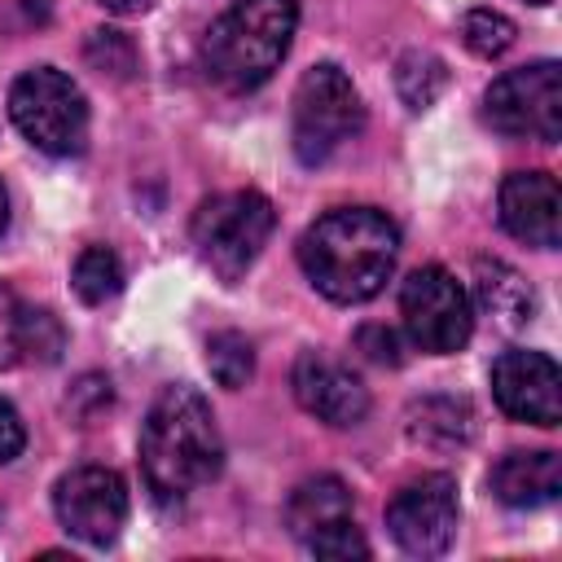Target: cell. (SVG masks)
Segmentation results:
<instances>
[{"label": "cell", "instance_id": "cell-20", "mask_svg": "<svg viewBox=\"0 0 562 562\" xmlns=\"http://www.w3.org/2000/svg\"><path fill=\"white\" fill-rule=\"evenodd\" d=\"M206 369H211V378L220 386L237 391L255 373V351H250V342L237 329H220V334L206 338Z\"/></svg>", "mask_w": 562, "mask_h": 562}, {"label": "cell", "instance_id": "cell-27", "mask_svg": "<svg viewBox=\"0 0 562 562\" xmlns=\"http://www.w3.org/2000/svg\"><path fill=\"white\" fill-rule=\"evenodd\" d=\"M22 443H26L22 417H18V408H13L9 400H0V465L13 461V457L22 452Z\"/></svg>", "mask_w": 562, "mask_h": 562}, {"label": "cell", "instance_id": "cell-2", "mask_svg": "<svg viewBox=\"0 0 562 562\" xmlns=\"http://www.w3.org/2000/svg\"><path fill=\"white\" fill-rule=\"evenodd\" d=\"M224 465L211 404L193 386H167L140 426V470L158 501H184Z\"/></svg>", "mask_w": 562, "mask_h": 562}, {"label": "cell", "instance_id": "cell-10", "mask_svg": "<svg viewBox=\"0 0 562 562\" xmlns=\"http://www.w3.org/2000/svg\"><path fill=\"white\" fill-rule=\"evenodd\" d=\"M61 527L83 544H110L119 527L127 522V487L105 465H79L70 470L53 492Z\"/></svg>", "mask_w": 562, "mask_h": 562}, {"label": "cell", "instance_id": "cell-24", "mask_svg": "<svg viewBox=\"0 0 562 562\" xmlns=\"http://www.w3.org/2000/svg\"><path fill=\"white\" fill-rule=\"evenodd\" d=\"M88 61L101 70V75H114V79H127L136 70V48L123 31H92L88 35Z\"/></svg>", "mask_w": 562, "mask_h": 562}, {"label": "cell", "instance_id": "cell-5", "mask_svg": "<svg viewBox=\"0 0 562 562\" xmlns=\"http://www.w3.org/2000/svg\"><path fill=\"white\" fill-rule=\"evenodd\" d=\"M360 123H364V105L342 66L321 61V66L303 70V79L294 88V123H290L299 162H307V167L325 162L342 140H351L360 132Z\"/></svg>", "mask_w": 562, "mask_h": 562}, {"label": "cell", "instance_id": "cell-14", "mask_svg": "<svg viewBox=\"0 0 562 562\" xmlns=\"http://www.w3.org/2000/svg\"><path fill=\"white\" fill-rule=\"evenodd\" d=\"M487 483H492L496 501H505L514 509H536V505H549L562 492V461L549 448H540V452H505L492 465Z\"/></svg>", "mask_w": 562, "mask_h": 562}, {"label": "cell", "instance_id": "cell-29", "mask_svg": "<svg viewBox=\"0 0 562 562\" xmlns=\"http://www.w3.org/2000/svg\"><path fill=\"white\" fill-rule=\"evenodd\" d=\"M4 224H9V198H4V184H0V233H4Z\"/></svg>", "mask_w": 562, "mask_h": 562}, {"label": "cell", "instance_id": "cell-7", "mask_svg": "<svg viewBox=\"0 0 562 562\" xmlns=\"http://www.w3.org/2000/svg\"><path fill=\"white\" fill-rule=\"evenodd\" d=\"M483 114L501 136L553 145L562 136V70H558V61H531V66L505 70L487 88Z\"/></svg>", "mask_w": 562, "mask_h": 562}, {"label": "cell", "instance_id": "cell-30", "mask_svg": "<svg viewBox=\"0 0 562 562\" xmlns=\"http://www.w3.org/2000/svg\"><path fill=\"white\" fill-rule=\"evenodd\" d=\"M531 4H553V0H531Z\"/></svg>", "mask_w": 562, "mask_h": 562}, {"label": "cell", "instance_id": "cell-16", "mask_svg": "<svg viewBox=\"0 0 562 562\" xmlns=\"http://www.w3.org/2000/svg\"><path fill=\"white\" fill-rule=\"evenodd\" d=\"M474 290H479L483 312H492L501 329H522L531 321V307H536L531 303V290H527V281L509 263L479 259L474 263Z\"/></svg>", "mask_w": 562, "mask_h": 562}, {"label": "cell", "instance_id": "cell-26", "mask_svg": "<svg viewBox=\"0 0 562 562\" xmlns=\"http://www.w3.org/2000/svg\"><path fill=\"white\" fill-rule=\"evenodd\" d=\"M356 347L373 360V364H400L404 360V347H400V334L395 329H386V325H364L360 334H356Z\"/></svg>", "mask_w": 562, "mask_h": 562}, {"label": "cell", "instance_id": "cell-4", "mask_svg": "<svg viewBox=\"0 0 562 562\" xmlns=\"http://www.w3.org/2000/svg\"><path fill=\"white\" fill-rule=\"evenodd\" d=\"M272 224H277V211L263 193L255 189H233V193H215L198 206L193 215V246H198V259L224 277V281H237L263 250V241L272 237Z\"/></svg>", "mask_w": 562, "mask_h": 562}, {"label": "cell", "instance_id": "cell-11", "mask_svg": "<svg viewBox=\"0 0 562 562\" xmlns=\"http://www.w3.org/2000/svg\"><path fill=\"white\" fill-rule=\"evenodd\" d=\"M492 395L518 422L531 426L562 422V373L544 351H505L492 364Z\"/></svg>", "mask_w": 562, "mask_h": 562}, {"label": "cell", "instance_id": "cell-3", "mask_svg": "<svg viewBox=\"0 0 562 562\" xmlns=\"http://www.w3.org/2000/svg\"><path fill=\"white\" fill-rule=\"evenodd\" d=\"M294 26H299L294 0H237L206 31L202 53L211 79L224 83L228 92L259 88L290 53Z\"/></svg>", "mask_w": 562, "mask_h": 562}, {"label": "cell", "instance_id": "cell-8", "mask_svg": "<svg viewBox=\"0 0 562 562\" xmlns=\"http://www.w3.org/2000/svg\"><path fill=\"white\" fill-rule=\"evenodd\" d=\"M400 316H404L408 338L430 356L461 351L474 329V307H470L465 285L439 263L408 272L400 290Z\"/></svg>", "mask_w": 562, "mask_h": 562}, {"label": "cell", "instance_id": "cell-21", "mask_svg": "<svg viewBox=\"0 0 562 562\" xmlns=\"http://www.w3.org/2000/svg\"><path fill=\"white\" fill-rule=\"evenodd\" d=\"M514 35H518L514 22L505 13H496V9H470L461 18V40H465V48L474 57H501L514 44Z\"/></svg>", "mask_w": 562, "mask_h": 562}, {"label": "cell", "instance_id": "cell-22", "mask_svg": "<svg viewBox=\"0 0 562 562\" xmlns=\"http://www.w3.org/2000/svg\"><path fill=\"white\" fill-rule=\"evenodd\" d=\"M61 325L53 312H35V307H22V356L40 360V364H53L61 356Z\"/></svg>", "mask_w": 562, "mask_h": 562}, {"label": "cell", "instance_id": "cell-19", "mask_svg": "<svg viewBox=\"0 0 562 562\" xmlns=\"http://www.w3.org/2000/svg\"><path fill=\"white\" fill-rule=\"evenodd\" d=\"M70 281H75V294L97 307V303H105L123 290V263L110 246H88V250H79Z\"/></svg>", "mask_w": 562, "mask_h": 562}, {"label": "cell", "instance_id": "cell-23", "mask_svg": "<svg viewBox=\"0 0 562 562\" xmlns=\"http://www.w3.org/2000/svg\"><path fill=\"white\" fill-rule=\"evenodd\" d=\"M316 558H329V562H347V558H369V544H364V536H360V527H356V518H338V522H329V527H321L316 536H307L303 540Z\"/></svg>", "mask_w": 562, "mask_h": 562}, {"label": "cell", "instance_id": "cell-25", "mask_svg": "<svg viewBox=\"0 0 562 562\" xmlns=\"http://www.w3.org/2000/svg\"><path fill=\"white\" fill-rule=\"evenodd\" d=\"M22 360V303L9 285H0V369Z\"/></svg>", "mask_w": 562, "mask_h": 562}, {"label": "cell", "instance_id": "cell-15", "mask_svg": "<svg viewBox=\"0 0 562 562\" xmlns=\"http://www.w3.org/2000/svg\"><path fill=\"white\" fill-rule=\"evenodd\" d=\"M338 518H351V492L334 474H316V479L299 483L290 492V501H285V522H290V531L299 540L316 536L321 527H329Z\"/></svg>", "mask_w": 562, "mask_h": 562}, {"label": "cell", "instance_id": "cell-13", "mask_svg": "<svg viewBox=\"0 0 562 562\" xmlns=\"http://www.w3.org/2000/svg\"><path fill=\"white\" fill-rule=\"evenodd\" d=\"M501 224L540 250H553L562 237V189L549 171H509L501 184Z\"/></svg>", "mask_w": 562, "mask_h": 562}, {"label": "cell", "instance_id": "cell-6", "mask_svg": "<svg viewBox=\"0 0 562 562\" xmlns=\"http://www.w3.org/2000/svg\"><path fill=\"white\" fill-rule=\"evenodd\" d=\"M9 114L18 132L44 154L66 158L88 140V101L79 83L53 66H35L9 88Z\"/></svg>", "mask_w": 562, "mask_h": 562}, {"label": "cell", "instance_id": "cell-17", "mask_svg": "<svg viewBox=\"0 0 562 562\" xmlns=\"http://www.w3.org/2000/svg\"><path fill=\"white\" fill-rule=\"evenodd\" d=\"M408 435L426 448H457L474 435V413L465 400L430 395V400H417L408 408Z\"/></svg>", "mask_w": 562, "mask_h": 562}, {"label": "cell", "instance_id": "cell-28", "mask_svg": "<svg viewBox=\"0 0 562 562\" xmlns=\"http://www.w3.org/2000/svg\"><path fill=\"white\" fill-rule=\"evenodd\" d=\"M101 9H110V13H123V18H136V13H149L154 9V0H97Z\"/></svg>", "mask_w": 562, "mask_h": 562}, {"label": "cell", "instance_id": "cell-18", "mask_svg": "<svg viewBox=\"0 0 562 562\" xmlns=\"http://www.w3.org/2000/svg\"><path fill=\"white\" fill-rule=\"evenodd\" d=\"M448 83V66L426 53V48H408L400 61H395V88H400V101L408 110H426Z\"/></svg>", "mask_w": 562, "mask_h": 562}, {"label": "cell", "instance_id": "cell-9", "mask_svg": "<svg viewBox=\"0 0 562 562\" xmlns=\"http://www.w3.org/2000/svg\"><path fill=\"white\" fill-rule=\"evenodd\" d=\"M391 540L413 558H435L457 536V483L448 474H422L404 483L386 505Z\"/></svg>", "mask_w": 562, "mask_h": 562}, {"label": "cell", "instance_id": "cell-12", "mask_svg": "<svg viewBox=\"0 0 562 562\" xmlns=\"http://www.w3.org/2000/svg\"><path fill=\"white\" fill-rule=\"evenodd\" d=\"M290 386H294V400L329 426H360L369 413V386L325 351H303L294 360Z\"/></svg>", "mask_w": 562, "mask_h": 562}, {"label": "cell", "instance_id": "cell-1", "mask_svg": "<svg viewBox=\"0 0 562 562\" xmlns=\"http://www.w3.org/2000/svg\"><path fill=\"white\" fill-rule=\"evenodd\" d=\"M400 228L373 206H338L299 237L307 281L334 303L373 299L395 272Z\"/></svg>", "mask_w": 562, "mask_h": 562}]
</instances>
